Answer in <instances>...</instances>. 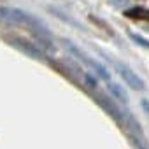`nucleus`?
Wrapping results in <instances>:
<instances>
[{
  "instance_id": "1",
  "label": "nucleus",
  "mask_w": 149,
  "mask_h": 149,
  "mask_svg": "<svg viewBox=\"0 0 149 149\" xmlns=\"http://www.w3.org/2000/svg\"><path fill=\"white\" fill-rule=\"evenodd\" d=\"M0 19L7 25H21V26H26V28H32L35 33H40V35H49V30H47V25L26 13V11H21L18 7H6V6H0Z\"/></svg>"
},
{
  "instance_id": "2",
  "label": "nucleus",
  "mask_w": 149,
  "mask_h": 149,
  "mask_svg": "<svg viewBox=\"0 0 149 149\" xmlns=\"http://www.w3.org/2000/svg\"><path fill=\"white\" fill-rule=\"evenodd\" d=\"M63 46H65V49H67L70 54H74L77 60H81V61H84L86 65H90V67L95 70V74H97L100 79H104V81H107V83L111 81V72L107 70V67H104V65H102V63H98L97 60L90 58L86 53H83L76 44H72V42H70V40H67V39H63Z\"/></svg>"
},
{
  "instance_id": "3",
  "label": "nucleus",
  "mask_w": 149,
  "mask_h": 149,
  "mask_svg": "<svg viewBox=\"0 0 149 149\" xmlns=\"http://www.w3.org/2000/svg\"><path fill=\"white\" fill-rule=\"evenodd\" d=\"M105 58L112 63V67L118 70V74L123 77V81H125V84H128L132 90H139V91H142L144 88H146V84H144V81L137 76V74L128 67V65H125V63H121V61H118V60H114V58H111V56H107L105 54Z\"/></svg>"
},
{
  "instance_id": "4",
  "label": "nucleus",
  "mask_w": 149,
  "mask_h": 149,
  "mask_svg": "<svg viewBox=\"0 0 149 149\" xmlns=\"http://www.w3.org/2000/svg\"><path fill=\"white\" fill-rule=\"evenodd\" d=\"M9 44H13L14 47H18L19 51L26 53L28 56H32L33 60H44V51L40 47H37L35 44L32 42H26V40H21V39H11Z\"/></svg>"
},
{
  "instance_id": "5",
  "label": "nucleus",
  "mask_w": 149,
  "mask_h": 149,
  "mask_svg": "<svg viewBox=\"0 0 149 149\" xmlns=\"http://www.w3.org/2000/svg\"><path fill=\"white\" fill-rule=\"evenodd\" d=\"M98 104H100V105H102V107H104V109H105L114 119H116V121H125V119H123V114H121V111H119V107L114 105L109 98H105V97H98Z\"/></svg>"
},
{
  "instance_id": "6",
  "label": "nucleus",
  "mask_w": 149,
  "mask_h": 149,
  "mask_svg": "<svg viewBox=\"0 0 149 149\" xmlns=\"http://www.w3.org/2000/svg\"><path fill=\"white\" fill-rule=\"evenodd\" d=\"M107 90H109V93H111L114 98H118V100L123 102V104H128V93H126V90H125L121 84H118V83H111V81H109Z\"/></svg>"
},
{
  "instance_id": "7",
  "label": "nucleus",
  "mask_w": 149,
  "mask_h": 149,
  "mask_svg": "<svg viewBox=\"0 0 149 149\" xmlns=\"http://www.w3.org/2000/svg\"><path fill=\"white\" fill-rule=\"evenodd\" d=\"M125 16H126V18H132V19H147V21H149V9H144V7H132V9L125 11Z\"/></svg>"
},
{
  "instance_id": "8",
  "label": "nucleus",
  "mask_w": 149,
  "mask_h": 149,
  "mask_svg": "<svg viewBox=\"0 0 149 149\" xmlns=\"http://www.w3.org/2000/svg\"><path fill=\"white\" fill-rule=\"evenodd\" d=\"M49 13L51 14H54L58 19H61V21H65L67 25H70V26H74V28H77V30H81L83 26H81V23H77L76 19H72V18H68V16H65L61 11H58V9H54V7H49Z\"/></svg>"
},
{
  "instance_id": "9",
  "label": "nucleus",
  "mask_w": 149,
  "mask_h": 149,
  "mask_svg": "<svg viewBox=\"0 0 149 149\" xmlns=\"http://www.w3.org/2000/svg\"><path fill=\"white\" fill-rule=\"evenodd\" d=\"M128 37H130L137 46H140V47H144V49H149V40H147L146 37H142V35H139V33H135V32H130Z\"/></svg>"
},
{
  "instance_id": "10",
  "label": "nucleus",
  "mask_w": 149,
  "mask_h": 149,
  "mask_svg": "<svg viewBox=\"0 0 149 149\" xmlns=\"http://www.w3.org/2000/svg\"><path fill=\"white\" fill-rule=\"evenodd\" d=\"M84 83H86V86H90V88H97V79L91 76V74H84Z\"/></svg>"
},
{
  "instance_id": "11",
  "label": "nucleus",
  "mask_w": 149,
  "mask_h": 149,
  "mask_svg": "<svg viewBox=\"0 0 149 149\" xmlns=\"http://www.w3.org/2000/svg\"><path fill=\"white\" fill-rule=\"evenodd\" d=\"M132 144L135 146V149H146V147H144V144H142V140H140V139H137L135 135H132Z\"/></svg>"
},
{
  "instance_id": "12",
  "label": "nucleus",
  "mask_w": 149,
  "mask_h": 149,
  "mask_svg": "<svg viewBox=\"0 0 149 149\" xmlns=\"http://www.w3.org/2000/svg\"><path fill=\"white\" fill-rule=\"evenodd\" d=\"M140 105H142V109L146 111V114H149V100H147V98H142Z\"/></svg>"
},
{
  "instance_id": "13",
  "label": "nucleus",
  "mask_w": 149,
  "mask_h": 149,
  "mask_svg": "<svg viewBox=\"0 0 149 149\" xmlns=\"http://www.w3.org/2000/svg\"><path fill=\"white\" fill-rule=\"evenodd\" d=\"M109 2L112 6H123V4H126V0H109Z\"/></svg>"
}]
</instances>
